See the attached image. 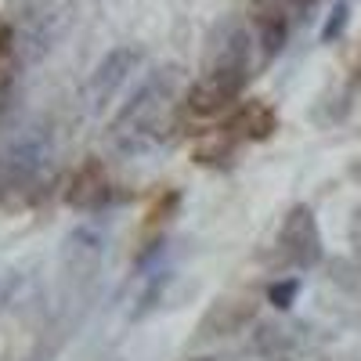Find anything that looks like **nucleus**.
Segmentation results:
<instances>
[{
  "label": "nucleus",
  "instance_id": "15",
  "mask_svg": "<svg viewBox=\"0 0 361 361\" xmlns=\"http://www.w3.org/2000/svg\"><path fill=\"white\" fill-rule=\"evenodd\" d=\"M347 18H350V4H347V0H340V4L333 8V15H329V22L322 25V40H325V44L336 40L343 29H347Z\"/></svg>",
  "mask_w": 361,
  "mask_h": 361
},
{
  "label": "nucleus",
  "instance_id": "11",
  "mask_svg": "<svg viewBox=\"0 0 361 361\" xmlns=\"http://www.w3.org/2000/svg\"><path fill=\"white\" fill-rule=\"evenodd\" d=\"M250 347H253V354H260L264 361H286V357L296 350L289 329H286V325H275V322H260V325L253 329V336H250Z\"/></svg>",
  "mask_w": 361,
  "mask_h": 361
},
{
  "label": "nucleus",
  "instance_id": "4",
  "mask_svg": "<svg viewBox=\"0 0 361 361\" xmlns=\"http://www.w3.org/2000/svg\"><path fill=\"white\" fill-rule=\"evenodd\" d=\"M137 62H141V51L137 47H116V51H109L102 62H98V69L90 73L87 87H83L87 109L90 112H102L116 98V90L130 80V73L137 69Z\"/></svg>",
  "mask_w": 361,
  "mask_h": 361
},
{
  "label": "nucleus",
  "instance_id": "3",
  "mask_svg": "<svg viewBox=\"0 0 361 361\" xmlns=\"http://www.w3.org/2000/svg\"><path fill=\"white\" fill-rule=\"evenodd\" d=\"M275 257H279V267H289V271H307L322 260V235H318V221L311 214V206H293L286 214L275 238Z\"/></svg>",
  "mask_w": 361,
  "mask_h": 361
},
{
  "label": "nucleus",
  "instance_id": "1",
  "mask_svg": "<svg viewBox=\"0 0 361 361\" xmlns=\"http://www.w3.org/2000/svg\"><path fill=\"white\" fill-rule=\"evenodd\" d=\"M170 102H173V69L159 73L156 80H148L137 94L127 102V109L116 116L112 123V145L119 156H141L148 152L170 116Z\"/></svg>",
  "mask_w": 361,
  "mask_h": 361
},
{
  "label": "nucleus",
  "instance_id": "9",
  "mask_svg": "<svg viewBox=\"0 0 361 361\" xmlns=\"http://www.w3.org/2000/svg\"><path fill=\"white\" fill-rule=\"evenodd\" d=\"M235 102H238L235 90H228L224 83L202 76V80L188 90V98H185V112H188V116H195V119H214V116L228 112Z\"/></svg>",
  "mask_w": 361,
  "mask_h": 361
},
{
  "label": "nucleus",
  "instance_id": "16",
  "mask_svg": "<svg viewBox=\"0 0 361 361\" xmlns=\"http://www.w3.org/2000/svg\"><path fill=\"white\" fill-rule=\"evenodd\" d=\"M296 293H300V279H286V282H275V286L267 289V300H271L279 311H286L293 300H296Z\"/></svg>",
  "mask_w": 361,
  "mask_h": 361
},
{
  "label": "nucleus",
  "instance_id": "7",
  "mask_svg": "<svg viewBox=\"0 0 361 361\" xmlns=\"http://www.w3.org/2000/svg\"><path fill=\"white\" fill-rule=\"evenodd\" d=\"M4 156L11 163H18L22 170H29L33 177H44V170L51 166L54 159V137L47 130V123H29V127H18L15 137L8 141Z\"/></svg>",
  "mask_w": 361,
  "mask_h": 361
},
{
  "label": "nucleus",
  "instance_id": "12",
  "mask_svg": "<svg viewBox=\"0 0 361 361\" xmlns=\"http://www.w3.org/2000/svg\"><path fill=\"white\" fill-rule=\"evenodd\" d=\"M40 177H33L29 170H22L18 163H11L4 152H0V202H22L29 195H37Z\"/></svg>",
  "mask_w": 361,
  "mask_h": 361
},
{
  "label": "nucleus",
  "instance_id": "14",
  "mask_svg": "<svg viewBox=\"0 0 361 361\" xmlns=\"http://www.w3.org/2000/svg\"><path fill=\"white\" fill-rule=\"evenodd\" d=\"M0 87H15V29L0 22Z\"/></svg>",
  "mask_w": 361,
  "mask_h": 361
},
{
  "label": "nucleus",
  "instance_id": "18",
  "mask_svg": "<svg viewBox=\"0 0 361 361\" xmlns=\"http://www.w3.org/2000/svg\"><path fill=\"white\" fill-rule=\"evenodd\" d=\"M173 202H177V195H170V199H166V206H173ZM152 221H166V217H163V209H159V206L152 209Z\"/></svg>",
  "mask_w": 361,
  "mask_h": 361
},
{
  "label": "nucleus",
  "instance_id": "13",
  "mask_svg": "<svg viewBox=\"0 0 361 361\" xmlns=\"http://www.w3.org/2000/svg\"><path fill=\"white\" fill-rule=\"evenodd\" d=\"M257 25H260V47H264V58H275V54L286 47V40H289V18H286V11H282L279 4H264Z\"/></svg>",
  "mask_w": 361,
  "mask_h": 361
},
{
  "label": "nucleus",
  "instance_id": "10",
  "mask_svg": "<svg viewBox=\"0 0 361 361\" xmlns=\"http://www.w3.org/2000/svg\"><path fill=\"white\" fill-rule=\"evenodd\" d=\"M275 127H279V116H275V109H271L267 102H246V109L231 119L228 130L243 134L250 141H264V137L275 134Z\"/></svg>",
  "mask_w": 361,
  "mask_h": 361
},
{
  "label": "nucleus",
  "instance_id": "17",
  "mask_svg": "<svg viewBox=\"0 0 361 361\" xmlns=\"http://www.w3.org/2000/svg\"><path fill=\"white\" fill-rule=\"evenodd\" d=\"M18 286H22V275H4V279H0V311L11 304V296H15Z\"/></svg>",
  "mask_w": 361,
  "mask_h": 361
},
{
  "label": "nucleus",
  "instance_id": "19",
  "mask_svg": "<svg viewBox=\"0 0 361 361\" xmlns=\"http://www.w3.org/2000/svg\"><path fill=\"white\" fill-rule=\"evenodd\" d=\"M192 361H224V357H192Z\"/></svg>",
  "mask_w": 361,
  "mask_h": 361
},
{
  "label": "nucleus",
  "instance_id": "8",
  "mask_svg": "<svg viewBox=\"0 0 361 361\" xmlns=\"http://www.w3.org/2000/svg\"><path fill=\"white\" fill-rule=\"evenodd\" d=\"M257 314V300L253 296H238V300H221V304L209 307V314L202 318L199 333L202 336H228L238 333L250 318Z\"/></svg>",
  "mask_w": 361,
  "mask_h": 361
},
{
  "label": "nucleus",
  "instance_id": "2",
  "mask_svg": "<svg viewBox=\"0 0 361 361\" xmlns=\"http://www.w3.org/2000/svg\"><path fill=\"white\" fill-rule=\"evenodd\" d=\"M250 47H253L250 29L243 22H224L214 33V44H209L206 76L224 83L235 94H243V87L250 80Z\"/></svg>",
  "mask_w": 361,
  "mask_h": 361
},
{
  "label": "nucleus",
  "instance_id": "6",
  "mask_svg": "<svg viewBox=\"0 0 361 361\" xmlns=\"http://www.w3.org/2000/svg\"><path fill=\"white\" fill-rule=\"evenodd\" d=\"M66 202L80 214H102L112 202V180L102 166V159H87L73 170L69 188H66Z\"/></svg>",
  "mask_w": 361,
  "mask_h": 361
},
{
  "label": "nucleus",
  "instance_id": "5",
  "mask_svg": "<svg viewBox=\"0 0 361 361\" xmlns=\"http://www.w3.org/2000/svg\"><path fill=\"white\" fill-rule=\"evenodd\" d=\"M105 231L98 224H80L66 235L62 246V275L66 282H90L105 257Z\"/></svg>",
  "mask_w": 361,
  "mask_h": 361
},
{
  "label": "nucleus",
  "instance_id": "20",
  "mask_svg": "<svg viewBox=\"0 0 361 361\" xmlns=\"http://www.w3.org/2000/svg\"><path fill=\"white\" fill-rule=\"evenodd\" d=\"M357 83H361V62H357Z\"/></svg>",
  "mask_w": 361,
  "mask_h": 361
}]
</instances>
